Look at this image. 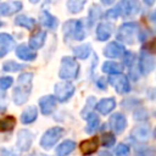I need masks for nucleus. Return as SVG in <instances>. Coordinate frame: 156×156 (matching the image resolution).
Returning <instances> with one entry per match:
<instances>
[{
	"mask_svg": "<svg viewBox=\"0 0 156 156\" xmlns=\"http://www.w3.org/2000/svg\"><path fill=\"white\" fill-rule=\"evenodd\" d=\"M32 79H33V73H22L18 77V84L13 89L12 93V99L16 105H23L27 102L30 90H32Z\"/></svg>",
	"mask_w": 156,
	"mask_h": 156,
	"instance_id": "nucleus-1",
	"label": "nucleus"
},
{
	"mask_svg": "<svg viewBox=\"0 0 156 156\" xmlns=\"http://www.w3.org/2000/svg\"><path fill=\"white\" fill-rule=\"evenodd\" d=\"M79 73V65L78 62L69 56H65L61 60V65H60V71H58V77L61 79H74L77 78Z\"/></svg>",
	"mask_w": 156,
	"mask_h": 156,
	"instance_id": "nucleus-2",
	"label": "nucleus"
},
{
	"mask_svg": "<svg viewBox=\"0 0 156 156\" xmlns=\"http://www.w3.org/2000/svg\"><path fill=\"white\" fill-rule=\"evenodd\" d=\"M63 35L66 39L72 38L74 40H83L85 38V30L80 20H69L63 24Z\"/></svg>",
	"mask_w": 156,
	"mask_h": 156,
	"instance_id": "nucleus-3",
	"label": "nucleus"
},
{
	"mask_svg": "<svg viewBox=\"0 0 156 156\" xmlns=\"http://www.w3.org/2000/svg\"><path fill=\"white\" fill-rule=\"evenodd\" d=\"M136 33H138V24L135 22H126L118 28L116 38L122 43L134 44Z\"/></svg>",
	"mask_w": 156,
	"mask_h": 156,
	"instance_id": "nucleus-4",
	"label": "nucleus"
},
{
	"mask_svg": "<svg viewBox=\"0 0 156 156\" xmlns=\"http://www.w3.org/2000/svg\"><path fill=\"white\" fill-rule=\"evenodd\" d=\"M62 135H63V129L61 127H52L43 134V136L40 139V146L46 150L51 149Z\"/></svg>",
	"mask_w": 156,
	"mask_h": 156,
	"instance_id": "nucleus-5",
	"label": "nucleus"
},
{
	"mask_svg": "<svg viewBox=\"0 0 156 156\" xmlns=\"http://www.w3.org/2000/svg\"><path fill=\"white\" fill-rule=\"evenodd\" d=\"M74 93V85L71 82H61L55 85V98L56 100L65 102L67 101Z\"/></svg>",
	"mask_w": 156,
	"mask_h": 156,
	"instance_id": "nucleus-6",
	"label": "nucleus"
},
{
	"mask_svg": "<svg viewBox=\"0 0 156 156\" xmlns=\"http://www.w3.org/2000/svg\"><path fill=\"white\" fill-rule=\"evenodd\" d=\"M108 83L115 88V90L118 93V94H124V93H128L130 90V84H129V80L127 78V76L124 74H116V76H112L108 78Z\"/></svg>",
	"mask_w": 156,
	"mask_h": 156,
	"instance_id": "nucleus-7",
	"label": "nucleus"
},
{
	"mask_svg": "<svg viewBox=\"0 0 156 156\" xmlns=\"http://www.w3.org/2000/svg\"><path fill=\"white\" fill-rule=\"evenodd\" d=\"M116 7L119 11V16H133L140 10L138 0H121Z\"/></svg>",
	"mask_w": 156,
	"mask_h": 156,
	"instance_id": "nucleus-8",
	"label": "nucleus"
},
{
	"mask_svg": "<svg viewBox=\"0 0 156 156\" xmlns=\"http://www.w3.org/2000/svg\"><path fill=\"white\" fill-rule=\"evenodd\" d=\"M155 68V58L154 55H151L149 51L143 50L140 56H139V69L141 74L146 76L150 72H152Z\"/></svg>",
	"mask_w": 156,
	"mask_h": 156,
	"instance_id": "nucleus-9",
	"label": "nucleus"
},
{
	"mask_svg": "<svg viewBox=\"0 0 156 156\" xmlns=\"http://www.w3.org/2000/svg\"><path fill=\"white\" fill-rule=\"evenodd\" d=\"M110 127L112 128V130L117 134H121L126 127H127V118L124 117L123 113L121 112H117V113H113L111 117H110Z\"/></svg>",
	"mask_w": 156,
	"mask_h": 156,
	"instance_id": "nucleus-10",
	"label": "nucleus"
},
{
	"mask_svg": "<svg viewBox=\"0 0 156 156\" xmlns=\"http://www.w3.org/2000/svg\"><path fill=\"white\" fill-rule=\"evenodd\" d=\"M126 52V49L123 45H121L117 41H111L106 45V48L104 49V55L106 57L110 58H117V57H122Z\"/></svg>",
	"mask_w": 156,
	"mask_h": 156,
	"instance_id": "nucleus-11",
	"label": "nucleus"
},
{
	"mask_svg": "<svg viewBox=\"0 0 156 156\" xmlns=\"http://www.w3.org/2000/svg\"><path fill=\"white\" fill-rule=\"evenodd\" d=\"M33 141V134L32 132L27 129H21L18 132V138H17V147L21 151H27L29 150L30 145Z\"/></svg>",
	"mask_w": 156,
	"mask_h": 156,
	"instance_id": "nucleus-12",
	"label": "nucleus"
},
{
	"mask_svg": "<svg viewBox=\"0 0 156 156\" xmlns=\"http://www.w3.org/2000/svg\"><path fill=\"white\" fill-rule=\"evenodd\" d=\"M56 98L54 95H46V96H43L40 100H39V107H40V112L45 116L50 115L55 107H56Z\"/></svg>",
	"mask_w": 156,
	"mask_h": 156,
	"instance_id": "nucleus-13",
	"label": "nucleus"
},
{
	"mask_svg": "<svg viewBox=\"0 0 156 156\" xmlns=\"http://www.w3.org/2000/svg\"><path fill=\"white\" fill-rule=\"evenodd\" d=\"M22 10V2L21 1H7L0 4V16H11L13 13H17Z\"/></svg>",
	"mask_w": 156,
	"mask_h": 156,
	"instance_id": "nucleus-14",
	"label": "nucleus"
},
{
	"mask_svg": "<svg viewBox=\"0 0 156 156\" xmlns=\"http://www.w3.org/2000/svg\"><path fill=\"white\" fill-rule=\"evenodd\" d=\"M15 39L7 33H0V57L7 55L15 48Z\"/></svg>",
	"mask_w": 156,
	"mask_h": 156,
	"instance_id": "nucleus-15",
	"label": "nucleus"
},
{
	"mask_svg": "<svg viewBox=\"0 0 156 156\" xmlns=\"http://www.w3.org/2000/svg\"><path fill=\"white\" fill-rule=\"evenodd\" d=\"M98 146H99V139H98V136H93V138H90V139L83 140V141L79 144L80 152H82L83 155H85V156L96 152V151H98Z\"/></svg>",
	"mask_w": 156,
	"mask_h": 156,
	"instance_id": "nucleus-16",
	"label": "nucleus"
},
{
	"mask_svg": "<svg viewBox=\"0 0 156 156\" xmlns=\"http://www.w3.org/2000/svg\"><path fill=\"white\" fill-rule=\"evenodd\" d=\"M16 55L23 61H33L37 57V52L24 44H21L16 48Z\"/></svg>",
	"mask_w": 156,
	"mask_h": 156,
	"instance_id": "nucleus-17",
	"label": "nucleus"
},
{
	"mask_svg": "<svg viewBox=\"0 0 156 156\" xmlns=\"http://www.w3.org/2000/svg\"><path fill=\"white\" fill-rule=\"evenodd\" d=\"M45 39H46V32L45 30H38L37 33L32 34L30 38H29V48L32 50H37V49H40L44 43H45Z\"/></svg>",
	"mask_w": 156,
	"mask_h": 156,
	"instance_id": "nucleus-18",
	"label": "nucleus"
},
{
	"mask_svg": "<svg viewBox=\"0 0 156 156\" xmlns=\"http://www.w3.org/2000/svg\"><path fill=\"white\" fill-rule=\"evenodd\" d=\"M116 107V100L113 98H107L100 100L98 104H95V108L101 113V115H107L110 113L113 108Z\"/></svg>",
	"mask_w": 156,
	"mask_h": 156,
	"instance_id": "nucleus-19",
	"label": "nucleus"
},
{
	"mask_svg": "<svg viewBox=\"0 0 156 156\" xmlns=\"http://www.w3.org/2000/svg\"><path fill=\"white\" fill-rule=\"evenodd\" d=\"M39 22L43 26H45L46 28H49V29H56V27L58 26V20L55 16H52L49 11H43L40 13Z\"/></svg>",
	"mask_w": 156,
	"mask_h": 156,
	"instance_id": "nucleus-20",
	"label": "nucleus"
},
{
	"mask_svg": "<svg viewBox=\"0 0 156 156\" xmlns=\"http://www.w3.org/2000/svg\"><path fill=\"white\" fill-rule=\"evenodd\" d=\"M111 34H112V26L110 23L102 22V23L98 24V27H96V38H98V40L105 41L111 37Z\"/></svg>",
	"mask_w": 156,
	"mask_h": 156,
	"instance_id": "nucleus-21",
	"label": "nucleus"
},
{
	"mask_svg": "<svg viewBox=\"0 0 156 156\" xmlns=\"http://www.w3.org/2000/svg\"><path fill=\"white\" fill-rule=\"evenodd\" d=\"M15 23L16 26H20V27H23L28 30H33L37 26V21L32 17H28L26 15H18L16 18H15Z\"/></svg>",
	"mask_w": 156,
	"mask_h": 156,
	"instance_id": "nucleus-22",
	"label": "nucleus"
},
{
	"mask_svg": "<svg viewBox=\"0 0 156 156\" xmlns=\"http://www.w3.org/2000/svg\"><path fill=\"white\" fill-rule=\"evenodd\" d=\"M38 117V108L35 106H29L28 108H26L22 115H21V122L23 124H29L32 122H34Z\"/></svg>",
	"mask_w": 156,
	"mask_h": 156,
	"instance_id": "nucleus-23",
	"label": "nucleus"
},
{
	"mask_svg": "<svg viewBox=\"0 0 156 156\" xmlns=\"http://www.w3.org/2000/svg\"><path fill=\"white\" fill-rule=\"evenodd\" d=\"M150 133H151V130L147 126H139L132 130V136L139 141H145L149 139Z\"/></svg>",
	"mask_w": 156,
	"mask_h": 156,
	"instance_id": "nucleus-24",
	"label": "nucleus"
},
{
	"mask_svg": "<svg viewBox=\"0 0 156 156\" xmlns=\"http://www.w3.org/2000/svg\"><path fill=\"white\" fill-rule=\"evenodd\" d=\"M76 149V143L73 140H65L62 141L57 149H56V155L57 156H67Z\"/></svg>",
	"mask_w": 156,
	"mask_h": 156,
	"instance_id": "nucleus-25",
	"label": "nucleus"
},
{
	"mask_svg": "<svg viewBox=\"0 0 156 156\" xmlns=\"http://www.w3.org/2000/svg\"><path fill=\"white\" fill-rule=\"evenodd\" d=\"M87 119H88V123L85 127V132L88 134H93L94 132L98 130L99 124H100V119H99L98 115H95V113H89L87 116Z\"/></svg>",
	"mask_w": 156,
	"mask_h": 156,
	"instance_id": "nucleus-26",
	"label": "nucleus"
},
{
	"mask_svg": "<svg viewBox=\"0 0 156 156\" xmlns=\"http://www.w3.org/2000/svg\"><path fill=\"white\" fill-rule=\"evenodd\" d=\"M123 71L122 65L113 62V61H106L102 65V72L108 73V74H119Z\"/></svg>",
	"mask_w": 156,
	"mask_h": 156,
	"instance_id": "nucleus-27",
	"label": "nucleus"
},
{
	"mask_svg": "<svg viewBox=\"0 0 156 156\" xmlns=\"http://www.w3.org/2000/svg\"><path fill=\"white\" fill-rule=\"evenodd\" d=\"M73 52H74V55H76L77 58L84 60V58H87L90 55V52H91V45L90 44H82L79 46L73 48Z\"/></svg>",
	"mask_w": 156,
	"mask_h": 156,
	"instance_id": "nucleus-28",
	"label": "nucleus"
},
{
	"mask_svg": "<svg viewBox=\"0 0 156 156\" xmlns=\"http://www.w3.org/2000/svg\"><path fill=\"white\" fill-rule=\"evenodd\" d=\"M16 126V118L13 116H6L0 118V132H10Z\"/></svg>",
	"mask_w": 156,
	"mask_h": 156,
	"instance_id": "nucleus-29",
	"label": "nucleus"
},
{
	"mask_svg": "<svg viewBox=\"0 0 156 156\" xmlns=\"http://www.w3.org/2000/svg\"><path fill=\"white\" fill-rule=\"evenodd\" d=\"M87 0H67V9L71 13H78L83 10Z\"/></svg>",
	"mask_w": 156,
	"mask_h": 156,
	"instance_id": "nucleus-30",
	"label": "nucleus"
},
{
	"mask_svg": "<svg viewBox=\"0 0 156 156\" xmlns=\"http://www.w3.org/2000/svg\"><path fill=\"white\" fill-rule=\"evenodd\" d=\"M101 9L98 6V5H93L89 10V15H88V22H89V26H93L100 17H101Z\"/></svg>",
	"mask_w": 156,
	"mask_h": 156,
	"instance_id": "nucleus-31",
	"label": "nucleus"
},
{
	"mask_svg": "<svg viewBox=\"0 0 156 156\" xmlns=\"http://www.w3.org/2000/svg\"><path fill=\"white\" fill-rule=\"evenodd\" d=\"M24 67H26L24 65L17 63V62H15L12 60L11 61H6V62L2 63V71H5V72H17V71H20V69H22Z\"/></svg>",
	"mask_w": 156,
	"mask_h": 156,
	"instance_id": "nucleus-32",
	"label": "nucleus"
},
{
	"mask_svg": "<svg viewBox=\"0 0 156 156\" xmlns=\"http://www.w3.org/2000/svg\"><path fill=\"white\" fill-rule=\"evenodd\" d=\"M115 143H116V138H115V135L112 133H104L102 134V136H101V144H102V146L111 147V146L115 145Z\"/></svg>",
	"mask_w": 156,
	"mask_h": 156,
	"instance_id": "nucleus-33",
	"label": "nucleus"
},
{
	"mask_svg": "<svg viewBox=\"0 0 156 156\" xmlns=\"http://www.w3.org/2000/svg\"><path fill=\"white\" fill-rule=\"evenodd\" d=\"M115 152H116L117 156H128L129 155V146L123 144V143H121V144L117 145Z\"/></svg>",
	"mask_w": 156,
	"mask_h": 156,
	"instance_id": "nucleus-34",
	"label": "nucleus"
},
{
	"mask_svg": "<svg viewBox=\"0 0 156 156\" xmlns=\"http://www.w3.org/2000/svg\"><path fill=\"white\" fill-rule=\"evenodd\" d=\"M13 83V78L12 77H1L0 78V89L1 90H6L7 88H10Z\"/></svg>",
	"mask_w": 156,
	"mask_h": 156,
	"instance_id": "nucleus-35",
	"label": "nucleus"
},
{
	"mask_svg": "<svg viewBox=\"0 0 156 156\" xmlns=\"http://www.w3.org/2000/svg\"><path fill=\"white\" fill-rule=\"evenodd\" d=\"M95 104H96V101H95V98H94V96H90V98L88 99V101H87L85 108L82 111V117H83V118H85V113H87V111L89 112V111L91 110V107H93V106H95Z\"/></svg>",
	"mask_w": 156,
	"mask_h": 156,
	"instance_id": "nucleus-36",
	"label": "nucleus"
},
{
	"mask_svg": "<svg viewBox=\"0 0 156 156\" xmlns=\"http://www.w3.org/2000/svg\"><path fill=\"white\" fill-rule=\"evenodd\" d=\"M124 63L127 65V66H130L132 65V62L134 61V58H135V56H134V54L133 52H129V51H127V52H124Z\"/></svg>",
	"mask_w": 156,
	"mask_h": 156,
	"instance_id": "nucleus-37",
	"label": "nucleus"
},
{
	"mask_svg": "<svg viewBox=\"0 0 156 156\" xmlns=\"http://www.w3.org/2000/svg\"><path fill=\"white\" fill-rule=\"evenodd\" d=\"M5 90L0 89V112H4L6 110V102H5Z\"/></svg>",
	"mask_w": 156,
	"mask_h": 156,
	"instance_id": "nucleus-38",
	"label": "nucleus"
},
{
	"mask_svg": "<svg viewBox=\"0 0 156 156\" xmlns=\"http://www.w3.org/2000/svg\"><path fill=\"white\" fill-rule=\"evenodd\" d=\"M104 82H105V79H104V78H100V79L98 80V85H99L101 89H105V88H106V84H105Z\"/></svg>",
	"mask_w": 156,
	"mask_h": 156,
	"instance_id": "nucleus-39",
	"label": "nucleus"
},
{
	"mask_svg": "<svg viewBox=\"0 0 156 156\" xmlns=\"http://www.w3.org/2000/svg\"><path fill=\"white\" fill-rule=\"evenodd\" d=\"M99 156H112V154L108 152V151H106V150H104V151H100Z\"/></svg>",
	"mask_w": 156,
	"mask_h": 156,
	"instance_id": "nucleus-40",
	"label": "nucleus"
},
{
	"mask_svg": "<svg viewBox=\"0 0 156 156\" xmlns=\"http://www.w3.org/2000/svg\"><path fill=\"white\" fill-rule=\"evenodd\" d=\"M100 1H101L104 5H112L116 0H100Z\"/></svg>",
	"mask_w": 156,
	"mask_h": 156,
	"instance_id": "nucleus-41",
	"label": "nucleus"
},
{
	"mask_svg": "<svg viewBox=\"0 0 156 156\" xmlns=\"http://www.w3.org/2000/svg\"><path fill=\"white\" fill-rule=\"evenodd\" d=\"M147 6H152L154 4H155V0H143Z\"/></svg>",
	"mask_w": 156,
	"mask_h": 156,
	"instance_id": "nucleus-42",
	"label": "nucleus"
},
{
	"mask_svg": "<svg viewBox=\"0 0 156 156\" xmlns=\"http://www.w3.org/2000/svg\"><path fill=\"white\" fill-rule=\"evenodd\" d=\"M29 2H32V4H37V2H39V0H29Z\"/></svg>",
	"mask_w": 156,
	"mask_h": 156,
	"instance_id": "nucleus-43",
	"label": "nucleus"
},
{
	"mask_svg": "<svg viewBox=\"0 0 156 156\" xmlns=\"http://www.w3.org/2000/svg\"><path fill=\"white\" fill-rule=\"evenodd\" d=\"M1 26H2V22H1V21H0V27H1Z\"/></svg>",
	"mask_w": 156,
	"mask_h": 156,
	"instance_id": "nucleus-44",
	"label": "nucleus"
}]
</instances>
